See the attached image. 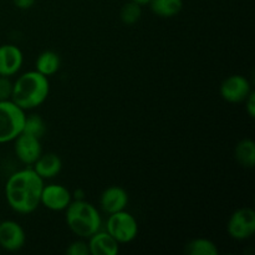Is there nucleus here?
I'll return each mask as SVG.
<instances>
[{
  "label": "nucleus",
  "mask_w": 255,
  "mask_h": 255,
  "mask_svg": "<svg viewBox=\"0 0 255 255\" xmlns=\"http://www.w3.org/2000/svg\"><path fill=\"white\" fill-rule=\"evenodd\" d=\"M44 179L32 167L10 174L5 183V198L10 208L19 214H30L40 206Z\"/></svg>",
  "instance_id": "f257e3e1"
},
{
  "label": "nucleus",
  "mask_w": 255,
  "mask_h": 255,
  "mask_svg": "<svg viewBox=\"0 0 255 255\" xmlns=\"http://www.w3.org/2000/svg\"><path fill=\"white\" fill-rule=\"evenodd\" d=\"M49 94V79L36 70L24 72L12 82L11 101L24 111L41 106L46 101Z\"/></svg>",
  "instance_id": "f03ea898"
},
{
  "label": "nucleus",
  "mask_w": 255,
  "mask_h": 255,
  "mask_svg": "<svg viewBox=\"0 0 255 255\" xmlns=\"http://www.w3.org/2000/svg\"><path fill=\"white\" fill-rule=\"evenodd\" d=\"M65 221L70 231L81 239H89L102 226L99 209L86 199L72 201L65 209Z\"/></svg>",
  "instance_id": "7ed1b4c3"
},
{
  "label": "nucleus",
  "mask_w": 255,
  "mask_h": 255,
  "mask_svg": "<svg viewBox=\"0 0 255 255\" xmlns=\"http://www.w3.org/2000/svg\"><path fill=\"white\" fill-rule=\"evenodd\" d=\"M26 114L11 100L0 101V144L12 142L24 129Z\"/></svg>",
  "instance_id": "20e7f679"
},
{
  "label": "nucleus",
  "mask_w": 255,
  "mask_h": 255,
  "mask_svg": "<svg viewBox=\"0 0 255 255\" xmlns=\"http://www.w3.org/2000/svg\"><path fill=\"white\" fill-rule=\"evenodd\" d=\"M106 232L119 244H128L138 234V223L136 218L126 209L109 214L106 221Z\"/></svg>",
  "instance_id": "39448f33"
},
{
  "label": "nucleus",
  "mask_w": 255,
  "mask_h": 255,
  "mask_svg": "<svg viewBox=\"0 0 255 255\" xmlns=\"http://www.w3.org/2000/svg\"><path fill=\"white\" fill-rule=\"evenodd\" d=\"M227 232L234 241H247L255 233V212L249 207L237 209L229 218Z\"/></svg>",
  "instance_id": "423d86ee"
},
{
  "label": "nucleus",
  "mask_w": 255,
  "mask_h": 255,
  "mask_svg": "<svg viewBox=\"0 0 255 255\" xmlns=\"http://www.w3.org/2000/svg\"><path fill=\"white\" fill-rule=\"evenodd\" d=\"M253 91L249 80L243 75L228 76L219 87V94L224 101L229 104H242Z\"/></svg>",
  "instance_id": "0eeeda50"
},
{
  "label": "nucleus",
  "mask_w": 255,
  "mask_h": 255,
  "mask_svg": "<svg viewBox=\"0 0 255 255\" xmlns=\"http://www.w3.org/2000/svg\"><path fill=\"white\" fill-rule=\"evenodd\" d=\"M72 202V194L62 184H44L40 196V204L52 212H62Z\"/></svg>",
  "instance_id": "6e6552de"
},
{
  "label": "nucleus",
  "mask_w": 255,
  "mask_h": 255,
  "mask_svg": "<svg viewBox=\"0 0 255 255\" xmlns=\"http://www.w3.org/2000/svg\"><path fill=\"white\" fill-rule=\"evenodd\" d=\"M12 142H14L15 154L22 164L32 166L35 161L41 156V142L37 137L21 132Z\"/></svg>",
  "instance_id": "1a4fd4ad"
},
{
  "label": "nucleus",
  "mask_w": 255,
  "mask_h": 255,
  "mask_svg": "<svg viewBox=\"0 0 255 255\" xmlns=\"http://www.w3.org/2000/svg\"><path fill=\"white\" fill-rule=\"evenodd\" d=\"M26 234L15 221H0V248L6 252H19L24 248Z\"/></svg>",
  "instance_id": "9d476101"
},
{
  "label": "nucleus",
  "mask_w": 255,
  "mask_h": 255,
  "mask_svg": "<svg viewBox=\"0 0 255 255\" xmlns=\"http://www.w3.org/2000/svg\"><path fill=\"white\" fill-rule=\"evenodd\" d=\"M22 51L14 44L0 45V76L11 77L21 70Z\"/></svg>",
  "instance_id": "9b49d317"
},
{
  "label": "nucleus",
  "mask_w": 255,
  "mask_h": 255,
  "mask_svg": "<svg viewBox=\"0 0 255 255\" xmlns=\"http://www.w3.org/2000/svg\"><path fill=\"white\" fill-rule=\"evenodd\" d=\"M128 204V194L122 187L112 186L105 189L100 197V207L107 214L126 209Z\"/></svg>",
  "instance_id": "f8f14e48"
},
{
  "label": "nucleus",
  "mask_w": 255,
  "mask_h": 255,
  "mask_svg": "<svg viewBox=\"0 0 255 255\" xmlns=\"http://www.w3.org/2000/svg\"><path fill=\"white\" fill-rule=\"evenodd\" d=\"M90 255H117L120 244L106 231L96 232L87 239Z\"/></svg>",
  "instance_id": "ddd939ff"
},
{
  "label": "nucleus",
  "mask_w": 255,
  "mask_h": 255,
  "mask_svg": "<svg viewBox=\"0 0 255 255\" xmlns=\"http://www.w3.org/2000/svg\"><path fill=\"white\" fill-rule=\"evenodd\" d=\"M31 167L45 181V179L55 178L61 172L62 161L56 153L47 152V153H41V156L35 161Z\"/></svg>",
  "instance_id": "4468645a"
},
{
  "label": "nucleus",
  "mask_w": 255,
  "mask_h": 255,
  "mask_svg": "<svg viewBox=\"0 0 255 255\" xmlns=\"http://www.w3.org/2000/svg\"><path fill=\"white\" fill-rule=\"evenodd\" d=\"M234 158L244 168H254L255 166V143L253 139L244 138L237 143L234 148Z\"/></svg>",
  "instance_id": "2eb2a0df"
},
{
  "label": "nucleus",
  "mask_w": 255,
  "mask_h": 255,
  "mask_svg": "<svg viewBox=\"0 0 255 255\" xmlns=\"http://www.w3.org/2000/svg\"><path fill=\"white\" fill-rule=\"evenodd\" d=\"M60 65H61V61H60L59 55L47 50L37 56L36 61H35V70L44 76L49 77L59 71Z\"/></svg>",
  "instance_id": "dca6fc26"
},
{
  "label": "nucleus",
  "mask_w": 255,
  "mask_h": 255,
  "mask_svg": "<svg viewBox=\"0 0 255 255\" xmlns=\"http://www.w3.org/2000/svg\"><path fill=\"white\" fill-rule=\"evenodd\" d=\"M152 12L159 17H173L183 7V0H152L149 2Z\"/></svg>",
  "instance_id": "f3484780"
},
{
  "label": "nucleus",
  "mask_w": 255,
  "mask_h": 255,
  "mask_svg": "<svg viewBox=\"0 0 255 255\" xmlns=\"http://www.w3.org/2000/svg\"><path fill=\"white\" fill-rule=\"evenodd\" d=\"M184 252L188 255H218L219 251L216 243L206 238H196L186 244Z\"/></svg>",
  "instance_id": "a211bd4d"
},
{
  "label": "nucleus",
  "mask_w": 255,
  "mask_h": 255,
  "mask_svg": "<svg viewBox=\"0 0 255 255\" xmlns=\"http://www.w3.org/2000/svg\"><path fill=\"white\" fill-rule=\"evenodd\" d=\"M22 132L29 133L31 134V136H35L37 137V138L41 139V137L44 136L45 132H46V124H45L42 117H40L39 115H35V114L26 115Z\"/></svg>",
  "instance_id": "6ab92c4d"
},
{
  "label": "nucleus",
  "mask_w": 255,
  "mask_h": 255,
  "mask_svg": "<svg viewBox=\"0 0 255 255\" xmlns=\"http://www.w3.org/2000/svg\"><path fill=\"white\" fill-rule=\"evenodd\" d=\"M142 16V6L137 2L129 0L128 2L122 6L121 11H120V19L124 24L126 25H133L139 21Z\"/></svg>",
  "instance_id": "aec40b11"
},
{
  "label": "nucleus",
  "mask_w": 255,
  "mask_h": 255,
  "mask_svg": "<svg viewBox=\"0 0 255 255\" xmlns=\"http://www.w3.org/2000/svg\"><path fill=\"white\" fill-rule=\"evenodd\" d=\"M67 255H90L89 244L85 242V239L79 238L77 241L72 242L66 249Z\"/></svg>",
  "instance_id": "412c9836"
},
{
  "label": "nucleus",
  "mask_w": 255,
  "mask_h": 255,
  "mask_svg": "<svg viewBox=\"0 0 255 255\" xmlns=\"http://www.w3.org/2000/svg\"><path fill=\"white\" fill-rule=\"evenodd\" d=\"M12 81L10 77L0 76V101L11 100Z\"/></svg>",
  "instance_id": "4be33fe9"
},
{
  "label": "nucleus",
  "mask_w": 255,
  "mask_h": 255,
  "mask_svg": "<svg viewBox=\"0 0 255 255\" xmlns=\"http://www.w3.org/2000/svg\"><path fill=\"white\" fill-rule=\"evenodd\" d=\"M246 111L249 117L254 119L255 116V92L252 91L249 96L246 99Z\"/></svg>",
  "instance_id": "5701e85b"
},
{
  "label": "nucleus",
  "mask_w": 255,
  "mask_h": 255,
  "mask_svg": "<svg viewBox=\"0 0 255 255\" xmlns=\"http://www.w3.org/2000/svg\"><path fill=\"white\" fill-rule=\"evenodd\" d=\"M12 4L17 7V9L21 10H27L30 7H32L36 2V0H11Z\"/></svg>",
  "instance_id": "b1692460"
},
{
  "label": "nucleus",
  "mask_w": 255,
  "mask_h": 255,
  "mask_svg": "<svg viewBox=\"0 0 255 255\" xmlns=\"http://www.w3.org/2000/svg\"><path fill=\"white\" fill-rule=\"evenodd\" d=\"M72 198H74V201H82V199H85L84 189L77 188L76 191L74 192V194H72Z\"/></svg>",
  "instance_id": "393cba45"
},
{
  "label": "nucleus",
  "mask_w": 255,
  "mask_h": 255,
  "mask_svg": "<svg viewBox=\"0 0 255 255\" xmlns=\"http://www.w3.org/2000/svg\"><path fill=\"white\" fill-rule=\"evenodd\" d=\"M132 1L137 2V4H139L141 6H143V5H148L152 0H132Z\"/></svg>",
  "instance_id": "a878e982"
}]
</instances>
